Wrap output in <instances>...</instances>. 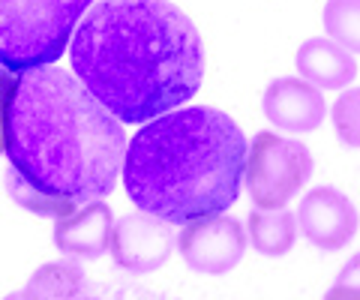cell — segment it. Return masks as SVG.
Wrapping results in <instances>:
<instances>
[{
  "label": "cell",
  "mask_w": 360,
  "mask_h": 300,
  "mask_svg": "<svg viewBox=\"0 0 360 300\" xmlns=\"http://www.w3.org/2000/svg\"><path fill=\"white\" fill-rule=\"evenodd\" d=\"M4 153L15 204L60 219L117 186L127 132L82 81L49 63L18 75Z\"/></svg>",
  "instance_id": "6da1fadb"
},
{
  "label": "cell",
  "mask_w": 360,
  "mask_h": 300,
  "mask_svg": "<svg viewBox=\"0 0 360 300\" xmlns=\"http://www.w3.org/2000/svg\"><path fill=\"white\" fill-rule=\"evenodd\" d=\"M72 72L120 124L189 103L205 79L195 25L168 0H103L70 39Z\"/></svg>",
  "instance_id": "7a4b0ae2"
},
{
  "label": "cell",
  "mask_w": 360,
  "mask_h": 300,
  "mask_svg": "<svg viewBox=\"0 0 360 300\" xmlns=\"http://www.w3.org/2000/svg\"><path fill=\"white\" fill-rule=\"evenodd\" d=\"M246 136L217 108H172L148 120L123 153V186L165 222L217 216L240 195Z\"/></svg>",
  "instance_id": "3957f363"
},
{
  "label": "cell",
  "mask_w": 360,
  "mask_h": 300,
  "mask_svg": "<svg viewBox=\"0 0 360 300\" xmlns=\"http://www.w3.org/2000/svg\"><path fill=\"white\" fill-rule=\"evenodd\" d=\"M96 0H0V63L13 72L60 60Z\"/></svg>",
  "instance_id": "277c9868"
},
{
  "label": "cell",
  "mask_w": 360,
  "mask_h": 300,
  "mask_svg": "<svg viewBox=\"0 0 360 300\" xmlns=\"http://www.w3.org/2000/svg\"><path fill=\"white\" fill-rule=\"evenodd\" d=\"M312 177V153L297 138H283L276 132H258L246 150L243 181L252 204L285 207L295 193Z\"/></svg>",
  "instance_id": "5b68a950"
},
{
  "label": "cell",
  "mask_w": 360,
  "mask_h": 300,
  "mask_svg": "<svg viewBox=\"0 0 360 300\" xmlns=\"http://www.w3.org/2000/svg\"><path fill=\"white\" fill-rule=\"evenodd\" d=\"M177 247L184 261L195 273L222 276L238 268L246 252V231L231 216H198L184 222V231L177 237Z\"/></svg>",
  "instance_id": "8992f818"
},
{
  "label": "cell",
  "mask_w": 360,
  "mask_h": 300,
  "mask_svg": "<svg viewBox=\"0 0 360 300\" xmlns=\"http://www.w3.org/2000/svg\"><path fill=\"white\" fill-rule=\"evenodd\" d=\"M177 247L174 231L168 228V222L139 210V214L123 216L111 228L108 252L120 270L129 273H153L172 259Z\"/></svg>",
  "instance_id": "52a82bcc"
},
{
  "label": "cell",
  "mask_w": 360,
  "mask_h": 300,
  "mask_svg": "<svg viewBox=\"0 0 360 300\" xmlns=\"http://www.w3.org/2000/svg\"><path fill=\"white\" fill-rule=\"evenodd\" d=\"M357 207L348 195L330 186L312 190L300 202L297 226L315 249L321 252H340L348 247V240L357 235Z\"/></svg>",
  "instance_id": "ba28073f"
},
{
  "label": "cell",
  "mask_w": 360,
  "mask_h": 300,
  "mask_svg": "<svg viewBox=\"0 0 360 300\" xmlns=\"http://www.w3.org/2000/svg\"><path fill=\"white\" fill-rule=\"evenodd\" d=\"M324 96L307 79H276L264 91V117L283 132H315L324 124Z\"/></svg>",
  "instance_id": "9c48e42d"
},
{
  "label": "cell",
  "mask_w": 360,
  "mask_h": 300,
  "mask_svg": "<svg viewBox=\"0 0 360 300\" xmlns=\"http://www.w3.org/2000/svg\"><path fill=\"white\" fill-rule=\"evenodd\" d=\"M111 228H115L111 207L103 204V198H96V202H87L82 207H75L72 214L58 219V226H54V243L70 259L94 261L108 252Z\"/></svg>",
  "instance_id": "30bf717a"
},
{
  "label": "cell",
  "mask_w": 360,
  "mask_h": 300,
  "mask_svg": "<svg viewBox=\"0 0 360 300\" xmlns=\"http://www.w3.org/2000/svg\"><path fill=\"white\" fill-rule=\"evenodd\" d=\"M297 72L319 91H342L357 79V60L330 37H312L297 48Z\"/></svg>",
  "instance_id": "8fae6325"
},
{
  "label": "cell",
  "mask_w": 360,
  "mask_h": 300,
  "mask_svg": "<svg viewBox=\"0 0 360 300\" xmlns=\"http://www.w3.org/2000/svg\"><path fill=\"white\" fill-rule=\"evenodd\" d=\"M250 240L264 259H283L297 240V216L285 207H258L250 214Z\"/></svg>",
  "instance_id": "7c38bea8"
},
{
  "label": "cell",
  "mask_w": 360,
  "mask_h": 300,
  "mask_svg": "<svg viewBox=\"0 0 360 300\" xmlns=\"http://www.w3.org/2000/svg\"><path fill=\"white\" fill-rule=\"evenodd\" d=\"M87 292H90V285L78 264L54 261L30 276L21 297H84Z\"/></svg>",
  "instance_id": "4fadbf2b"
},
{
  "label": "cell",
  "mask_w": 360,
  "mask_h": 300,
  "mask_svg": "<svg viewBox=\"0 0 360 300\" xmlns=\"http://www.w3.org/2000/svg\"><path fill=\"white\" fill-rule=\"evenodd\" d=\"M321 18L333 42H340L352 54H360V0H328Z\"/></svg>",
  "instance_id": "5bb4252c"
},
{
  "label": "cell",
  "mask_w": 360,
  "mask_h": 300,
  "mask_svg": "<svg viewBox=\"0 0 360 300\" xmlns=\"http://www.w3.org/2000/svg\"><path fill=\"white\" fill-rule=\"evenodd\" d=\"M330 115L340 141L348 144V148H360V87H348L333 103Z\"/></svg>",
  "instance_id": "9a60e30c"
},
{
  "label": "cell",
  "mask_w": 360,
  "mask_h": 300,
  "mask_svg": "<svg viewBox=\"0 0 360 300\" xmlns=\"http://www.w3.org/2000/svg\"><path fill=\"white\" fill-rule=\"evenodd\" d=\"M330 297H360V252L340 270L336 282L330 288Z\"/></svg>",
  "instance_id": "2e32d148"
},
{
  "label": "cell",
  "mask_w": 360,
  "mask_h": 300,
  "mask_svg": "<svg viewBox=\"0 0 360 300\" xmlns=\"http://www.w3.org/2000/svg\"><path fill=\"white\" fill-rule=\"evenodd\" d=\"M15 81H18V75L13 70H9L6 79L0 81V153H4V144H6V115H9L13 93H15Z\"/></svg>",
  "instance_id": "e0dca14e"
},
{
  "label": "cell",
  "mask_w": 360,
  "mask_h": 300,
  "mask_svg": "<svg viewBox=\"0 0 360 300\" xmlns=\"http://www.w3.org/2000/svg\"><path fill=\"white\" fill-rule=\"evenodd\" d=\"M6 72H9V70H6V66H4V63H0V81H4V79H6Z\"/></svg>",
  "instance_id": "ac0fdd59"
}]
</instances>
